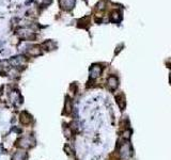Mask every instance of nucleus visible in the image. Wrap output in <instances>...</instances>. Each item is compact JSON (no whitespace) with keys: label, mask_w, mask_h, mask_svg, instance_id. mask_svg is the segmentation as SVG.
Masks as SVG:
<instances>
[{"label":"nucleus","mask_w":171,"mask_h":160,"mask_svg":"<svg viewBox=\"0 0 171 160\" xmlns=\"http://www.w3.org/2000/svg\"><path fill=\"white\" fill-rule=\"evenodd\" d=\"M64 109H65V113H71V111H72V101H70V99L65 101Z\"/></svg>","instance_id":"10"},{"label":"nucleus","mask_w":171,"mask_h":160,"mask_svg":"<svg viewBox=\"0 0 171 160\" xmlns=\"http://www.w3.org/2000/svg\"><path fill=\"white\" fill-rule=\"evenodd\" d=\"M61 5L65 9H72L73 5H74V0H61Z\"/></svg>","instance_id":"9"},{"label":"nucleus","mask_w":171,"mask_h":160,"mask_svg":"<svg viewBox=\"0 0 171 160\" xmlns=\"http://www.w3.org/2000/svg\"><path fill=\"white\" fill-rule=\"evenodd\" d=\"M119 153H120V156H121L122 159L124 160H127L129 157H132L133 151H132V146H130L128 142L125 141L123 144H121L120 149H119Z\"/></svg>","instance_id":"1"},{"label":"nucleus","mask_w":171,"mask_h":160,"mask_svg":"<svg viewBox=\"0 0 171 160\" xmlns=\"http://www.w3.org/2000/svg\"><path fill=\"white\" fill-rule=\"evenodd\" d=\"M130 134H132V131L130 130H125L124 131V134H123V137L126 139V140H128L130 138Z\"/></svg>","instance_id":"13"},{"label":"nucleus","mask_w":171,"mask_h":160,"mask_svg":"<svg viewBox=\"0 0 171 160\" xmlns=\"http://www.w3.org/2000/svg\"><path fill=\"white\" fill-rule=\"evenodd\" d=\"M170 82H171V75H170Z\"/></svg>","instance_id":"14"},{"label":"nucleus","mask_w":171,"mask_h":160,"mask_svg":"<svg viewBox=\"0 0 171 160\" xmlns=\"http://www.w3.org/2000/svg\"><path fill=\"white\" fill-rule=\"evenodd\" d=\"M27 52L30 55V56H39V55H41V49L39 48V47H36V46H33V47H29L28 48V50H27Z\"/></svg>","instance_id":"8"},{"label":"nucleus","mask_w":171,"mask_h":160,"mask_svg":"<svg viewBox=\"0 0 171 160\" xmlns=\"http://www.w3.org/2000/svg\"><path fill=\"white\" fill-rule=\"evenodd\" d=\"M117 101H118L120 108L121 109L124 108V106H125V101H124V96H123V95H120V96L117 97Z\"/></svg>","instance_id":"11"},{"label":"nucleus","mask_w":171,"mask_h":160,"mask_svg":"<svg viewBox=\"0 0 171 160\" xmlns=\"http://www.w3.org/2000/svg\"><path fill=\"white\" fill-rule=\"evenodd\" d=\"M64 134L66 138H71L73 134V131H72V128L71 127H65L64 128Z\"/></svg>","instance_id":"12"},{"label":"nucleus","mask_w":171,"mask_h":160,"mask_svg":"<svg viewBox=\"0 0 171 160\" xmlns=\"http://www.w3.org/2000/svg\"><path fill=\"white\" fill-rule=\"evenodd\" d=\"M24 63H25L24 57H15V58H13L11 60V64L14 65V66H19V65H22Z\"/></svg>","instance_id":"7"},{"label":"nucleus","mask_w":171,"mask_h":160,"mask_svg":"<svg viewBox=\"0 0 171 160\" xmlns=\"http://www.w3.org/2000/svg\"><path fill=\"white\" fill-rule=\"evenodd\" d=\"M107 83H108V88L110 90H116L118 88V79L114 76H110L107 80Z\"/></svg>","instance_id":"5"},{"label":"nucleus","mask_w":171,"mask_h":160,"mask_svg":"<svg viewBox=\"0 0 171 160\" xmlns=\"http://www.w3.org/2000/svg\"><path fill=\"white\" fill-rule=\"evenodd\" d=\"M32 145H33V141L30 138H28V137H23V138H20L18 140V146L22 147V149H27L31 147Z\"/></svg>","instance_id":"2"},{"label":"nucleus","mask_w":171,"mask_h":160,"mask_svg":"<svg viewBox=\"0 0 171 160\" xmlns=\"http://www.w3.org/2000/svg\"><path fill=\"white\" fill-rule=\"evenodd\" d=\"M31 117L30 114H28V112H22L20 113V116H19V121H20V123L24 124V125H28V124L31 122Z\"/></svg>","instance_id":"4"},{"label":"nucleus","mask_w":171,"mask_h":160,"mask_svg":"<svg viewBox=\"0 0 171 160\" xmlns=\"http://www.w3.org/2000/svg\"><path fill=\"white\" fill-rule=\"evenodd\" d=\"M26 153L24 152V151H18V152H16L13 157H12V160H25L26 159Z\"/></svg>","instance_id":"6"},{"label":"nucleus","mask_w":171,"mask_h":160,"mask_svg":"<svg viewBox=\"0 0 171 160\" xmlns=\"http://www.w3.org/2000/svg\"><path fill=\"white\" fill-rule=\"evenodd\" d=\"M102 73V67L99 65H93V66L90 68V76L91 78H97L99 75Z\"/></svg>","instance_id":"3"}]
</instances>
